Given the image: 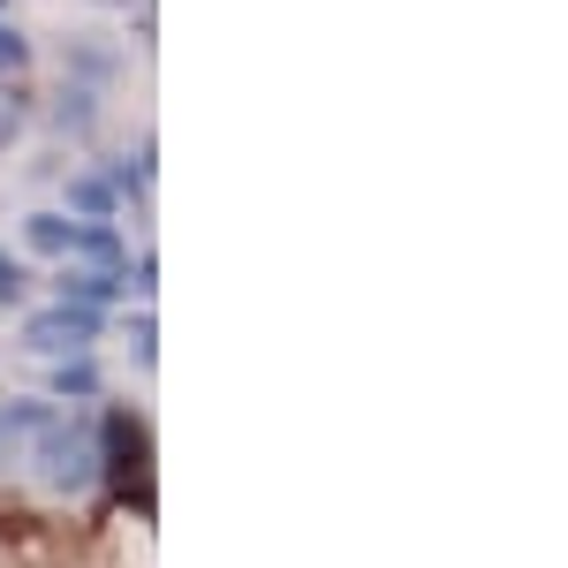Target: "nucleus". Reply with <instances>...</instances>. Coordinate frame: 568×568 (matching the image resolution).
I'll return each instance as SVG.
<instances>
[{
    "instance_id": "423d86ee",
    "label": "nucleus",
    "mask_w": 568,
    "mask_h": 568,
    "mask_svg": "<svg viewBox=\"0 0 568 568\" xmlns=\"http://www.w3.org/2000/svg\"><path fill=\"white\" fill-rule=\"evenodd\" d=\"M69 197H77L84 213H106V205H114V190H106L99 175H77V182H69Z\"/></svg>"
},
{
    "instance_id": "0eeeda50",
    "label": "nucleus",
    "mask_w": 568,
    "mask_h": 568,
    "mask_svg": "<svg viewBox=\"0 0 568 568\" xmlns=\"http://www.w3.org/2000/svg\"><path fill=\"white\" fill-rule=\"evenodd\" d=\"M53 387L84 402V394H99V372H91V364H61V379H53Z\"/></svg>"
},
{
    "instance_id": "f03ea898",
    "label": "nucleus",
    "mask_w": 568,
    "mask_h": 568,
    "mask_svg": "<svg viewBox=\"0 0 568 568\" xmlns=\"http://www.w3.org/2000/svg\"><path fill=\"white\" fill-rule=\"evenodd\" d=\"M91 334H99V311H84V304H61V311H39L31 318V349H45V356L91 349Z\"/></svg>"
},
{
    "instance_id": "6e6552de",
    "label": "nucleus",
    "mask_w": 568,
    "mask_h": 568,
    "mask_svg": "<svg viewBox=\"0 0 568 568\" xmlns=\"http://www.w3.org/2000/svg\"><path fill=\"white\" fill-rule=\"evenodd\" d=\"M16 296H23V265L0 251V304H16Z\"/></svg>"
},
{
    "instance_id": "39448f33",
    "label": "nucleus",
    "mask_w": 568,
    "mask_h": 568,
    "mask_svg": "<svg viewBox=\"0 0 568 568\" xmlns=\"http://www.w3.org/2000/svg\"><path fill=\"white\" fill-rule=\"evenodd\" d=\"M91 114H99V106H91V91H61V106H53V122H61V130H91Z\"/></svg>"
},
{
    "instance_id": "1a4fd4ad",
    "label": "nucleus",
    "mask_w": 568,
    "mask_h": 568,
    "mask_svg": "<svg viewBox=\"0 0 568 568\" xmlns=\"http://www.w3.org/2000/svg\"><path fill=\"white\" fill-rule=\"evenodd\" d=\"M16 61H23V39H16V31H0V69H16Z\"/></svg>"
},
{
    "instance_id": "f257e3e1",
    "label": "nucleus",
    "mask_w": 568,
    "mask_h": 568,
    "mask_svg": "<svg viewBox=\"0 0 568 568\" xmlns=\"http://www.w3.org/2000/svg\"><path fill=\"white\" fill-rule=\"evenodd\" d=\"M31 439H39V478H45V485L84 493V485L99 478V439H91L84 417H53V409H45V425H39Z\"/></svg>"
},
{
    "instance_id": "7ed1b4c3",
    "label": "nucleus",
    "mask_w": 568,
    "mask_h": 568,
    "mask_svg": "<svg viewBox=\"0 0 568 568\" xmlns=\"http://www.w3.org/2000/svg\"><path fill=\"white\" fill-rule=\"evenodd\" d=\"M114 288H122V273H99V265H84V273H61V304L77 296V304L91 311V304H106Z\"/></svg>"
},
{
    "instance_id": "20e7f679",
    "label": "nucleus",
    "mask_w": 568,
    "mask_h": 568,
    "mask_svg": "<svg viewBox=\"0 0 568 568\" xmlns=\"http://www.w3.org/2000/svg\"><path fill=\"white\" fill-rule=\"evenodd\" d=\"M23 235H31V251L61 258V251L77 243V220H61V213H31V227H23Z\"/></svg>"
}]
</instances>
